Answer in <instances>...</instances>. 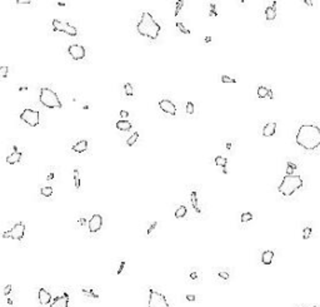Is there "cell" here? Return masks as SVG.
<instances>
[{
    "instance_id": "4dcf8cb0",
    "label": "cell",
    "mask_w": 320,
    "mask_h": 307,
    "mask_svg": "<svg viewBox=\"0 0 320 307\" xmlns=\"http://www.w3.org/2000/svg\"><path fill=\"white\" fill-rule=\"evenodd\" d=\"M295 169H296V166L293 163V162H289V163H288V168H286V174H288V176H291L293 172H294Z\"/></svg>"
},
{
    "instance_id": "6da1fadb",
    "label": "cell",
    "mask_w": 320,
    "mask_h": 307,
    "mask_svg": "<svg viewBox=\"0 0 320 307\" xmlns=\"http://www.w3.org/2000/svg\"><path fill=\"white\" fill-rule=\"evenodd\" d=\"M296 144L305 151H315L320 147V128L315 124H301L298 129Z\"/></svg>"
},
{
    "instance_id": "d6986e66",
    "label": "cell",
    "mask_w": 320,
    "mask_h": 307,
    "mask_svg": "<svg viewBox=\"0 0 320 307\" xmlns=\"http://www.w3.org/2000/svg\"><path fill=\"white\" fill-rule=\"evenodd\" d=\"M190 201H191V206H193L194 211H195L196 213H202V209H200L199 202H198V193H196V191H191V193H190Z\"/></svg>"
},
{
    "instance_id": "60d3db41",
    "label": "cell",
    "mask_w": 320,
    "mask_h": 307,
    "mask_svg": "<svg viewBox=\"0 0 320 307\" xmlns=\"http://www.w3.org/2000/svg\"><path fill=\"white\" fill-rule=\"evenodd\" d=\"M11 288H13V287H11V285H8V286H5V288H4V295H5V296H8L9 293L11 292Z\"/></svg>"
},
{
    "instance_id": "5b68a950",
    "label": "cell",
    "mask_w": 320,
    "mask_h": 307,
    "mask_svg": "<svg viewBox=\"0 0 320 307\" xmlns=\"http://www.w3.org/2000/svg\"><path fill=\"white\" fill-rule=\"evenodd\" d=\"M148 307H170V306H169V303H168L166 297L163 295L162 292L150 288V290H149Z\"/></svg>"
},
{
    "instance_id": "9c48e42d",
    "label": "cell",
    "mask_w": 320,
    "mask_h": 307,
    "mask_svg": "<svg viewBox=\"0 0 320 307\" xmlns=\"http://www.w3.org/2000/svg\"><path fill=\"white\" fill-rule=\"evenodd\" d=\"M69 55L74 60H83L85 58V48L80 44H73L68 48Z\"/></svg>"
},
{
    "instance_id": "f546056e",
    "label": "cell",
    "mask_w": 320,
    "mask_h": 307,
    "mask_svg": "<svg viewBox=\"0 0 320 307\" xmlns=\"http://www.w3.org/2000/svg\"><path fill=\"white\" fill-rule=\"evenodd\" d=\"M253 219V215L250 212H244L243 215H242V217H240V221H242L243 223H245V222H249V221H251Z\"/></svg>"
},
{
    "instance_id": "ba28073f",
    "label": "cell",
    "mask_w": 320,
    "mask_h": 307,
    "mask_svg": "<svg viewBox=\"0 0 320 307\" xmlns=\"http://www.w3.org/2000/svg\"><path fill=\"white\" fill-rule=\"evenodd\" d=\"M39 117H40L39 110H34V109H30V108L23 110L21 114H20L21 121L30 127H36L39 124Z\"/></svg>"
},
{
    "instance_id": "f35d334b",
    "label": "cell",
    "mask_w": 320,
    "mask_h": 307,
    "mask_svg": "<svg viewBox=\"0 0 320 307\" xmlns=\"http://www.w3.org/2000/svg\"><path fill=\"white\" fill-rule=\"evenodd\" d=\"M218 275H219V277H220V278H223V279H228V278L230 277V276H229V273H228V272H225V271H220Z\"/></svg>"
},
{
    "instance_id": "4316f807",
    "label": "cell",
    "mask_w": 320,
    "mask_h": 307,
    "mask_svg": "<svg viewBox=\"0 0 320 307\" xmlns=\"http://www.w3.org/2000/svg\"><path fill=\"white\" fill-rule=\"evenodd\" d=\"M124 90H125V94L128 97H133L134 95V89H133V85L130 83H125L124 84Z\"/></svg>"
},
{
    "instance_id": "7dc6e473",
    "label": "cell",
    "mask_w": 320,
    "mask_h": 307,
    "mask_svg": "<svg viewBox=\"0 0 320 307\" xmlns=\"http://www.w3.org/2000/svg\"><path fill=\"white\" fill-rule=\"evenodd\" d=\"M304 3H305L306 5H309V6H313V3H311V2H308V0H305Z\"/></svg>"
},
{
    "instance_id": "ee69618b",
    "label": "cell",
    "mask_w": 320,
    "mask_h": 307,
    "mask_svg": "<svg viewBox=\"0 0 320 307\" xmlns=\"http://www.w3.org/2000/svg\"><path fill=\"white\" fill-rule=\"evenodd\" d=\"M120 115H122L123 118H124V117L126 118V117L129 115V113H128V112H124V110H122V112H120Z\"/></svg>"
},
{
    "instance_id": "1f68e13d",
    "label": "cell",
    "mask_w": 320,
    "mask_h": 307,
    "mask_svg": "<svg viewBox=\"0 0 320 307\" xmlns=\"http://www.w3.org/2000/svg\"><path fill=\"white\" fill-rule=\"evenodd\" d=\"M311 227H305L304 228V231H303V238L304 239H308V238H310V236H311Z\"/></svg>"
},
{
    "instance_id": "e0dca14e",
    "label": "cell",
    "mask_w": 320,
    "mask_h": 307,
    "mask_svg": "<svg viewBox=\"0 0 320 307\" xmlns=\"http://www.w3.org/2000/svg\"><path fill=\"white\" fill-rule=\"evenodd\" d=\"M88 149V140L83 139V140H79L78 143H75L73 147H71V151L76 152V153H83Z\"/></svg>"
},
{
    "instance_id": "c3c4849f",
    "label": "cell",
    "mask_w": 320,
    "mask_h": 307,
    "mask_svg": "<svg viewBox=\"0 0 320 307\" xmlns=\"http://www.w3.org/2000/svg\"><path fill=\"white\" fill-rule=\"evenodd\" d=\"M210 42H211V38H210V36H206V38H205V43H210Z\"/></svg>"
},
{
    "instance_id": "d6a6232c",
    "label": "cell",
    "mask_w": 320,
    "mask_h": 307,
    "mask_svg": "<svg viewBox=\"0 0 320 307\" xmlns=\"http://www.w3.org/2000/svg\"><path fill=\"white\" fill-rule=\"evenodd\" d=\"M183 6H184V2H183V0H179V2H176V4H175V17L179 15V13H180V10H181Z\"/></svg>"
},
{
    "instance_id": "f6af8a7d",
    "label": "cell",
    "mask_w": 320,
    "mask_h": 307,
    "mask_svg": "<svg viewBox=\"0 0 320 307\" xmlns=\"http://www.w3.org/2000/svg\"><path fill=\"white\" fill-rule=\"evenodd\" d=\"M85 222H86L85 218H80V219H79V223H80V224H85Z\"/></svg>"
},
{
    "instance_id": "9a60e30c",
    "label": "cell",
    "mask_w": 320,
    "mask_h": 307,
    "mask_svg": "<svg viewBox=\"0 0 320 307\" xmlns=\"http://www.w3.org/2000/svg\"><path fill=\"white\" fill-rule=\"evenodd\" d=\"M265 17H266V20H274L276 18V2H273L271 6H268L265 9Z\"/></svg>"
},
{
    "instance_id": "484cf974",
    "label": "cell",
    "mask_w": 320,
    "mask_h": 307,
    "mask_svg": "<svg viewBox=\"0 0 320 307\" xmlns=\"http://www.w3.org/2000/svg\"><path fill=\"white\" fill-rule=\"evenodd\" d=\"M74 182H75L76 191H79L80 189V173L78 169H74Z\"/></svg>"
},
{
    "instance_id": "52a82bcc",
    "label": "cell",
    "mask_w": 320,
    "mask_h": 307,
    "mask_svg": "<svg viewBox=\"0 0 320 307\" xmlns=\"http://www.w3.org/2000/svg\"><path fill=\"white\" fill-rule=\"evenodd\" d=\"M53 29H54V32H61V33H65L66 35H70V36H76V34H78V30H76L75 26H73L71 24L66 23V21L58 20V19L53 20Z\"/></svg>"
},
{
    "instance_id": "ac0fdd59",
    "label": "cell",
    "mask_w": 320,
    "mask_h": 307,
    "mask_svg": "<svg viewBox=\"0 0 320 307\" xmlns=\"http://www.w3.org/2000/svg\"><path fill=\"white\" fill-rule=\"evenodd\" d=\"M21 152H13L11 154H9L6 157V163L8 164H15L18 162H20V159H21Z\"/></svg>"
},
{
    "instance_id": "7402d4cb",
    "label": "cell",
    "mask_w": 320,
    "mask_h": 307,
    "mask_svg": "<svg viewBox=\"0 0 320 307\" xmlns=\"http://www.w3.org/2000/svg\"><path fill=\"white\" fill-rule=\"evenodd\" d=\"M215 164L219 166V167H221L223 169H225L226 164H228V159L224 158V157H221V155H218V157H215Z\"/></svg>"
},
{
    "instance_id": "836d02e7",
    "label": "cell",
    "mask_w": 320,
    "mask_h": 307,
    "mask_svg": "<svg viewBox=\"0 0 320 307\" xmlns=\"http://www.w3.org/2000/svg\"><path fill=\"white\" fill-rule=\"evenodd\" d=\"M8 70H9V68L6 65L0 66V78H6L8 77Z\"/></svg>"
},
{
    "instance_id": "f1b7e54d",
    "label": "cell",
    "mask_w": 320,
    "mask_h": 307,
    "mask_svg": "<svg viewBox=\"0 0 320 307\" xmlns=\"http://www.w3.org/2000/svg\"><path fill=\"white\" fill-rule=\"evenodd\" d=\"M176 28H178V30H179L180 33H183V34H186V35H189V34L191 33L189 29H186L185 26H184V24H183V23H180V21H178V23H176Z\"/></svg>"
},
{
    "instance_id": "7a4b0ae2",
    "label": "cell",
    "mask_w": 320,
    "mask_h": 307,
    "mask_svg": "<svg viewBox=\"0 0 320 307\" xmlns=\"http://www.w3.org/2000/svg\"><path fill=\"white\" fill-rule=\"evenodd\" d=\"M160 25L154 20L153 15L148 11H144L141 14V18L136 25V30L140 35L150 39V40H156L160 33Z\"/></svg>"
},
{
    "instance_id": "74e56055",
    "label": "cell",
    "mask_w": 320,
    "mask_h": 307,
    "mask_svg": "<svg viewBox=\"0 0 320 307\" xmlns=\"http://www.w3.org/2000/svg\"><path fill=\"white\" fill-rule=\"evenodd\" d=\"M156 226H158V222H153L151 226L148 228V231H146V234H151V232L155 230V227H156Z\"/></svg>"
},
{
    "instance_id": "5bb4252c",
    "label": "cell",
    "mask_w": 320,
    "mask_h": 307,
    "mask_svg": "<svg viewBox=\"0 0 320 307\" xmlns=\"http://www.w3.org/2000/svg\"><path fill=\"white\" fill-rule=\"evenodd\" d=\"M275 130H276V123L275 122H269V123H266L264 125L261 134L264 137H271V136L275 134Z\"/></svg>"
},
{
    "instance_id": "bcb514c9",
    "label": "cell",
    "mask_w": 320,
    "mask_h": 307,
    "mask_svg": "<svg viewBox=\"0 0 320 307\" xmlns=\"http://www.w3.org/2000/svg\"><path fill=\"white\" fill-rule=\"evenodd\" d=\"M190 277H191V278H193V279H195V278H196V277H198V275H196V273H195V272H193V273H191V275H190Z\"/></svg>"
},
{
    "instance_id": "ab89813d",
    "label": "cell",
    "mask_w": 320,
    "mask_h": 307,
    "mask_svg": "<svg viewBox=\"0 0 320 307\" xmlns=\"http://www.w3.org/2000/svg\"><path fill=\"white\" fill-rule=\"evenodd\" d=\"M124 267H125V261H122V263H120V266H119V268H118V271H116V273L118 275H120L123 272V270H124Z\"/></svg>"
},
{
    "instance_id": "b9f144b4",
    "label": "cell",
    "mask_w": 320,
    "mask_h": 307,
    "mask_svg": "<svg viewBox=\"0 0 320 307\" xmlns=\"http://www.w3.org/2000/svg\"><path fill=\"white\" fill-rule=\"evenodd\" d=\"M186 300H188V301H195V296L194 295H186Z\"/></svg>"
},
{
    "instance_id": "7c38bea8",
    "label": "cell",
    "mask_w": 320,
    "mask_h": 307,
    "mask_svg": "<svg viewBox=\"0 0 320 307\" xmlns=\"http://www.w3.org/2000/svg\"><path fill=\"white\" fill-rule=\"evenodd\" d=\"M68 305H69V296L68 293H64L63 296L55 297L53 300L50 307H68Z\"/></svg>"
},
{
    "instance_id": "83f0119b",
    "label": "cell",
    "mask_w": 320,
    "mask_h": 307,
    "mask_svg": "<svg viewBox=\"0 0 320 307\" xmlns=\"http://www.w3.org/2000/svg\"><path fill=\"white\" fill-rule=\"evenodd\" d=\"M138 139H139V133H138V132H135L134 134H133V136H131V137H130V138L126 140V144H128L129 147H131V145H134V144H135V142H136Z\"/></svg>"
},
{
    "instance_id": "ffe728a7",
    "label": "cell",
    "mask_w": 320,
    "mask_h": 307,
    "mask_svg": "<svg viewBox=\"0 0 320 307\" xmlns=\"http://www.w3.org/2000/svg\"><path fill=\"white\" fill-rule=\"evenodd\" d=\"M115 127L118 130H122V132H128L131 129V123L129 121H118L115 123Z\"/></svg>"
},
{
    "instance_id": "8d00e7d4",
    "label": "cell",
    "mask_w": 320,
    "mask_h": 307,
    "mask_svg": "<svg viewBox=\"0 0 320 307\" xmlns=\"http://www.w3.org/2000/svg\"><path fill=\"white\" fill-rule=\"evenodd\" d=\"M194 110H195L194 104H193L191 102H188V103H186V113H188V114H193Z\"/></svg>"
},
{
    "instance_id": "603a6c76",
    "label": "cell",
    "mask_w": 320,
    "mask_h": 307,
    "mask_svg": "<svg viewBox=\"0 0 320 307\" xmlns=\"http://www.w3.org/2000/svg\"><path fill=\"white\" fill-rule=\"evenodd\" d=\"M186 212H188V209H186L185 206H180L176 211H175V218H183L186 216Z\"/></svg>"
},
{
    "instance_id": "d590c367",
    "label": "cell",
    "mask_w": 320,
    "mask_h": 307,
    "mask_svg": "<svg viewBox=\"0 0 320 307\" xmlns=\"http://www.w3.org/2000/svg\"><path fill=\"white\" fill-rule=\"evenodd\" d=\"M209 15H210V17H218V11H216V5H215V4H210Z\"/></svg>"
},
{
    "instance_id": "277c9868",
    "label": "cell",
    "mask_w": 320,
    "mask_h": 307,
    "mask_svg": "<svg viewBox=\"0 0 320 307\" xmlns=\"http://www.w3.org/2000/svg\"><path fill=\"white\" fill-rule=\"evenodd\" d=\"M39 100L44 107L49 109H55V108H63V104L58 97L56 93L50 89V88H42L40 89V95H39Z\"/></svg>"
},
{
    "instance_id": "8992f818",
    "label": "cell",
    "mask_w": 320,
    "mask_h": 307,
    "mask_svg": "<svg viewBox=\"0 0 320 307\" xmlns=\"http://www.w3.org/2000/svg\"><path fill=\"white\" fill-rule=\"evenodd\" d=\"M25 236V224L23 222H18L14 226L11 227L10 231H6L2 234L3 238H11V239H16V241H20L23 239Z\"/></svg>"
},
{
    "instance_id": "8fae6325",
    "label": "cell",
    "mask_w": 320,
    "mask_h": 307,
    "mask_svg": "<svg viewBox=\"0 0 320 307\" xmlns=\"http://www.w3.org/2000/svg\"><path fill=\"white\" fill-rule=\"evenodd\" d=\"M159 108L162 109L164 113L170 114V115H175L176 114V107L169 99H163L159 102Z\"/></svg>"
},
{
    "instance_id": "2e32d148",
    "label": "cell",
    "mask_w": 320,
    "mask_h": 307,
    "mask_svg": "<svg viewBox=\"0 0 320 307\" xmlns=\"http://www.w3.org/2000/svg\"><path fill=\"white\" fill-rule=\"evenodd\" d=\"M258 97L259 98H270V99H274V95H273V90L271 89H269V88H266V87H264V85H260V87H258Z\"/></svg>"
},
{
    "instance_id": "d4e9b609",
    "label": "cell",
    "mask_w": 320,
    "mask_h": 307,
    "mask_svg": "<svg viewBox=\"0 0 320 307\" xmlns=\"http://www.w3.org/2000/svg\"><path fill=\"white\" fill-rule=\"evenodd\" d=\"M40 193H42V196H44V197H50L53 194V187H50V185L42 187V188H40Z\"/></svg>"
},
{
    "instance_id": "7bdbcfd3",
    "label": "cell",
    "mask_w": 320,
    "mask_h": 307,
    "mask_svg": "<svg viewBox=\"0 0 320 307\" xmlns=\"http://www.w3.org/2000/svg\"><path fill=\"white\" fill-rule=\"evenodd\" d=\"M16 4H26V5H29V4H31V2H29V0H26V2H20V0H18Z\"/></svg>"
},
{
    "instance_id": "3957f363",
    "label": "cell",
    "mask_w": 320,
    "mask_h": 307,
    "mask_svg": "<svg viewBox=\"0 0 320 307\" xmlns=\"http://www.w3.org/2000/svg\"><path fill=\"white\" fill-rule=\"evenodd\" d=\"M301 187H303V178L300 176H295V174L288 176V174H285L283 177L282 183H280L279 187H278V191H279L280 194L289 197L293 193H295L298 189H300Z\"/></svg>"
},
{
    "instance_id": "4fadbf2b",
    "label": "cell",
    "mask_w": 320,
    "mask_h": 307,
    "mask_svg": "<svg viewBox=\"0 0 320 307\" xmlns=\"http://www.w3.org/2000/svg\"><path fill=\"white\" fill-rule=\"evenodd\" d=\"M38 300L40 302V305H48L51 302V295H50V292L46 291L45 288H40L39 290V293H38Z\"/></svg>"
},
{
    "instance_id": "44dd1931",
    "label": "cell",
    "mask_w": 320,
    "mask_h": 307,
    "mask_svg": "<svg viewBox=\"0 0 320 307\" xmlns=\"http://www.w3.org/2000/svg\"><path fill=\"white\" fill-rule=\"evenodd\" d=\"M274 258V252L273 251H265L261 255V262L264 264H270Z\"/></svg>"
},
{
    "instance_id": "30bf717a",
    "label": "cell",
    "mask_w": 320,
    "mask_h": 307,
    "mask_svg": "<svg viewBox=\"0 0 320 307\" xmlns=\"http://www.w3.org/2000/svg\"><path fill=\"white\" fill-rule=\"evenodd\" d=\"M88 227H89V232L90 233H96L98 231H100V228L103 227V217L100 215H94L89 219Z\"/></svg>"
},
{
    "instance_id": "e575fe53",
    "label": "cell",
    "mask_w": 320,
    "mask_h": 307,
    "mask_svg": "<svg viewBox=\"0 0 320 307\" xmlns=\"http://www.w3.org/2000/svg\"><path fill=\"white\" fill-rule=\"evenodd\" d=\"M220 79H221L223 83H236L235 79H233V78H230V77H228V75H221Z\"/></svg>"
},
{
    "instance_id": "cb8c5ba5",
    "label": "cell",
    "mask_w": 320,
    "mask_h": 307,
    "mask_svg": "<svg viewBox=\"0 0 320 307\" xmlns=\"http://www.w3.org/2000/svg\"><path fill=\"white\" fill-rule=\"evenodd\" d=\"M82 292L84 293L85 296L88 297H93V298H99V295L94 291V290H91V288H83Z\"/></svg>"
}]
</instances>
